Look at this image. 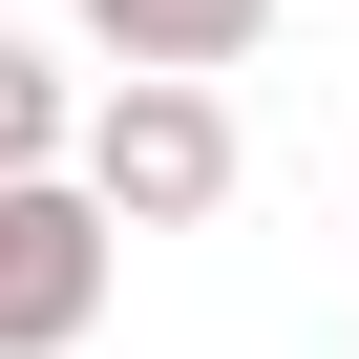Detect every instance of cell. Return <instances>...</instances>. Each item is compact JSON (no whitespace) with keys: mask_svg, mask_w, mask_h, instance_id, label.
Returning a JSON list of instances; mask_svg holds the SVG:
<instances>
[{"mask_svg":"<svg viewBox=\"0 0 359 359\" xmlns=\"http://www.w3.org/2000/svg\"><path fill=\"white\" fill-rule=\"evenodd\" d=\"M85 191H106L127 233H212V212H233V106H212V85H106V106H85Z\"/></svg>","mask_w":359,"mask_h":359,"instance_id":"obj_1","label":"cell"},{"mask_svg":"<svg viewBox=\"0 0 359 359\" xmlns=\"http://www.w3.org/2000/svg\"><path fill=\"white\" fill-rule=\"evenodd\" d=\"M127 275V212L85 191V169H43V191H0V359H64Z\"/></svg>","mask_w":359,"mask_h":359,"instance_id":"obj_2","label":"cell"},{"mask_svg":"<svg viewBox=\"0 0 359 359\" xmlns=\"http://www.w3.org/2000/svg\"><path fill=\"white\" fill-rule=\"evenodd\" d=\"M254 22H275V0H85L106 85H212V64H254Z\"/></svg>","mask_w":359,"mask_h":359,"instance_id":"obj_3","label":"cell"},{"mask_svg":"<svg viewBox=\"0 0 359 359\" xmlns=\"http://www.w3.org/2000/svg\"><path fill=\"white\" fill-rule=\"evenodd\" d=\"M43 169H85V106L43 43H0V191H43Z\"/></svg>","mask_w":359,"mask_h":359,"instance_id":"obj_4","label":"cell"}]
</instances>
